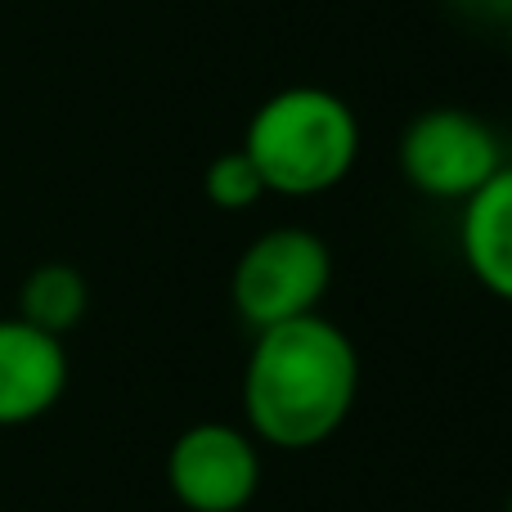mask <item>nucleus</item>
Returning <instances> with one entry per match:
<instances>
[{
  "mask_svg": "<svg viewBox=\"0 0 512 512\" xmlns=\"http://www.w3.org/2000/svg\"><path fill=\"white\" fill-rule=\"evenodd\" d=\"M90 310V283L77 265L68 261H45L18 283V319L41 333L59 337L86 319Z\"/></svg>",
  "mask_w": 512,
  "mask_h": 512,
  "instance_id": "6e6552de",
  "label": "nucleus"
},
{
  "mask_svg": "<svg viewBox=\"0 0 512 512\" xmlns=\"http://www.w3.org/2000/svg\"><path fill=\"white\" fill-rule=\"evenodd\" d=\"M504 512H512V499H508V508H504Z\"/></svg>",
  "mask_w": 512,
  "mask_h": 512,
  "instance_id": "f8f14e48",
  "label": "nucleus"
},
{
  "mask_svg": "<svg viewBox=\"0 0 512 512\" xmlns=\"http://www.w3.org/2000/svg\"><path fill=\"white\" fill-rule=\"evenodd\" d=\"M68 391V351L59 337L0 319V427H27L45 418Z\"/></svg>",
  "mask_w": 512,
  "mask_h": 512,
  "instance_id": "423d86ee",
  "label": "nucleus"
},
{
  "mask_svg": "<svg viewBox=\"0 0 512 512\" xmlns=\"http://www.w3.org/2000/svg\"><path fill=\"white\" fill-rule=\"evenodd\" d=\"M508 54H512V14H508Z\"/></svg>",
  "mask_w": 512,
  "mask_h": 512,
  "instance_id": "9b49d317",
  "label": "nucleus"
},
{
  "mask_svg": "<svg viewBox=\"0 0 512 512\" xmlns=\"http://www.w3.org/2000/svg\"><path fill=\"white\" fill-rule=\"evenodd\" d=\"M360 396L355 342L315 315L256 333L243 369V414L256 445L301 454L342 432Z\"/></svg>",
  "mask_w": 512,
  "mask_h": 512,
  "instance_id": "f257e3e1",
  "label": "nucleus"
},
{
  "mask_svg": "<svg viewBox=\"0 0 512 512\" xmlns=\"http://www.w3.org/2000/svg\"><path fill=\"white\" fill-rule=\"evenodd\" d=\"M333 283V252L306 225H274L256 234L234 261L230 301L252 333L315 315Z\"/></svg>",
  "mask_w": 512,
  "mask_h": 512,
  "instance_id": "7ed1b4c3",
  "label": "nucleus"
},
{
  "mask_svg": "<svg viewBox=\"0 0 512 512\" xmlns=\"http://www.w3.org/2000/svg\"><path fill=\"white\" fill-rule=\"evenodd\" d=\"M459 9H472V14H512V0H450Z\"/></svg>",
  "mask_w": 512,
  "mask_h": 512,
  "instance_id": "9d476101",
  "label": "nucleus"
},
{
  "mask_svg": "<svg viewBox=\"0 0 512 512\" xmlns=\"http://www.w3.org/2000/svg\"><path fill=\"white\" fill-rule=\"evenodd\" d=\"M396 167L414 194L432 203H468L499 167L504 144L495 126L481 122L468 108H427L400 131Z\"/></svg>",
  "mask_w": 512,
  "mask_h": 512,
  "instance_id": "20e7f679",
  "label": "nucleus"
},
{
  "mask_svg": "<svg viewBox=\"0 0 512 512\" xmlns=\"http://www.w3.org/2000/svg\"><path fill=\"white\" fill-rule=\"evenodd\" d=\"M167 486L185 512H243L261 490V445L234 423H194L167 450Z\"/></svg>",
  "mask_w": 512,
  "mask_h": 512,
  "instance_id": "39448f33",
  "label": "nucleus"
},
{
  "mask_svg": "<svg viewBox=\"0 0 512 512\" xmlns=\"http://www.w3.org/2000/svg\"><path fill=\"white\" fill-rule=\"evenodd\" d=\"M459 256L490 297L512 306V162L459 203Z\"/></svg>",
  "mask_w": 512,
  "mask_h": 512,
  "instance_id": "0eeeda50",
  "label": "nucleus"
},
{
  "mask_svg": "<svg viewBox=\"0 0 512 512\" xmlns=\"http://www.w3.org/2000/svg\"><path fill=\"white\" fill-rule=\"evenodd\" d=\"M239 149L261 171L265 194L319 198L355 171L360 117L337 90L288 86L256 104Z\"/></svg>",
  "mask_w": 512,
  "mask_h": 512,
  "instance_id": "f03ea898",
  "label": "nucleus"
},
{
  "mask_svg": "<svg viewBox=\"0 0 512 512\" xmlns=\"http://www.w3.org/2000/svg\"><path fill=\"white\" fill-rule=\"evenodd\" d=\"M203 194L212 207L221 212H248L265 198V185H261V171L252 167V158L243 149H230L221 158H212L203 176Z\"/></svg>",
  "mask_w": 512,
  "mask_h": 512,
  "instance_id": "1a4fd4ad",
  "label": "nucleus"
}]
</instances>
